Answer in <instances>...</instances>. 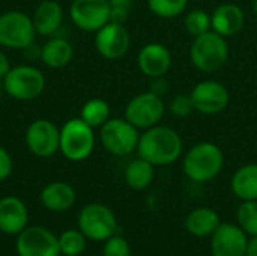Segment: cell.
Instances as JSON below:
<instances>
[{
    "instance_id": "obj_1",
    "label": "cell",
    "mask_w": 257,
    "mask_h": 256,
    "mask_svg": "<svg viewBox=\"0 0 257 256\" xmlns=\"http://www.w3.org/2000/svg\"><path fill=\"white\" fill-rule=\"evenodd\" d=\"M184 143L179 133L166 125H154L140 134L137 154L154 166H169L182 155Z\"/></svg>"
},
{
    "instance_id": "obj_2",
    "label": "cell",
    "mask_w": 257,
    "mask_h": 256,
    "mask_svg": "<svg viewBox=\"0 0 257 256\" xmlns=\"http://www.w3.org/2000/svg\"><path fill=\"white\" fill-rule=\"evenodd\" d=\"M224 166V154L221 148L212 142H200L191 146L182 161L184 174L197 184L212 181L220 175Z\"/></svg>"
},
{
    "instance_id": "obj_3",
    "label": "cell",
    "mask_w": 257,
    "mask_h": 256,
    "mask_svg": "<svg viewBox=\"0 0 257 256\" xmlns=\"http://www.w3.org/2000/svg\"><path fill=\"white\" fill-rule=\"evenodd\" d=\"M229 59L227 39L214 30L194 38L190 48V60L202 72H215L221 69Z\"/></svg>"
},
{
    "instance_id": "obj_4",
    "label": "cell",
    "mask_w": 257,
    "mask_h": 256,
    "mask_svg": "<svg viewBox=\"0 0 257 256\" xmlns=\"http://www.w3.org/2000/svg\"><path fill=\"white\" fill-rule=\"evenodd\" d=\"M95 148L93 128L81 118L69 119L60 128L59 151L71 161H83L89 158Z\"/></svg>"
},
{
    "instance_id": "obj_5",
    "label": "cell",
    "mask_w": 257,
    "mask_h": 256,
    "mask_svg": "<svg viewBox=\"0 0 257 256\" xmlns=\"http://www.w3.org/2000/svg\"><path fill=\"white\" fill-rule=\"evenodd\" d=\"M3 88L8 95L18 101H30L38 98L45 89L44 74L30 65L11 68L3 77Z\"/></svg>"
},
{
    "instance_id": "obj_6",
    "label": "cell",
    "mask_w": 257,
    "mask_h": 256,
    "mask_svg": "<svg viewBox=\"0 0 257 256\" xmlns=\"http://www.w3.org/2000/svg\"><path fill=\"white\" fill-rule=\"evenodd\" d=\"M99 130L101 143L110 154L125 157L137 149L140 139L139 128L125 118H110Z\"/></svg>"
},
{
    "instance_id": "obj_7",
    "label": "cell",
    "mask_w": 257,
    "mask_h": 256,
    "mask_svg": "<svg viewBox=\"0 0 257 256\" xmlns=\"http://www.w3.org/2000/svg\"><path fill=\"white\" fill-rule=\"evenodd\" d=\"M78 229L87 240L105 241L117 232L114 213L102 204H89L78 214Z\"/></svg>"
},
{
    "instance_id": "obj_8",
    "label": "cell",
    "mask_w": 257,
    "mask_h": 256,
    "mask_svg": "<svg viewBox=\"0 0 257 256\" xmlns=\"http://www.w3.org/2000/svg\"><path fill=\"white\" fill-rule=\"evenodd\" d=\"M35 26L32 17L21 11H8L0 15V45L6 48L24 50L35 41Z\"/></svg>"
},
{
    "instance_id": "obj_9",
    "label": "cell",
    "mask_w": 257,
    "mask_h": 256,
    "mask_svg": "<svg viewBox=\"0 0 257 256\" xmlns=\"http://www.w3.org/2000/svg\"><path fill=\"white\" fill-rule=\"evenodd\" d=\"M167 107L161 97L152 92H142L133 97L125 107V119L139 130H148L158 125Z\"/></svg>"
},
{
    "instance_id": "obj_10",
    "label": "cell",
    "mask_w": 257,
    "mask_h": 256,
    "mask_svg": "<svg viewBox=\"0 0 257 256\" xmlns=\"http://www.w3.org/2000/svg\"><path fill=\"white\" fill-rule=\"evenodd\" d=\"M194 110L202 115H218L224 112L230 101V94L227 88L217 80L199 81L190 92Z\"/></svg>"
},
{
    "instance_id": "obj_11",
    "label": "cell",
    "mask_w": 257,
    "mask_h": 256,
    "mask_svg": "<svg viewBox=\"0 0 257 256\" xmlns=\"http://www.w3.org/2000/svg\"><path fill=\"white\" fill-rule=\"evenodd\" d=\"M15 249L18 256H59V238L42 226L26 228L18 234Z\"/></svg>"
},
{
    "instance_id": "obj_12",
    "label": "cell",
    "mask_w": 257,
    "mask_h": 256,
    "mask_svg": "<svg viewBox=\"0 0 257 256\" xmlns=\"http://www.w3.org/2000/svg\"><path fill=\"white\" fill-rule=\"evenodd\" d=\"M69 14L80 30L98 32L110 21V3L108 0H74Z\"/></svg>"
},
{
    "instance_id": "obj_13",
    "label": "cell",
    "mask_w": 257,
    "mask_h": 256,
    "mask_svg": "<svg viewBox=\"0 0 257 256\" xmlns=\"http://www.w3.org/2000/svg\"><path fill=\"white\" fill-rule=\"evenodd\" d=\"M26 145L38 157H51L59 151L60 130L48 119H36L26 130Z\"/></svg>"
},
{
    "instance_id": "obj_14",
    "label": "cell",
    "mask_w": 257,
    "mask_h": 256,
    "mask_svg": "<svg viewBox=\"0 0 257 256\" xmlns=\"http://www.w3.org/2000/svg\"><path fill=\"white\" fill-rule=\"evenodd\" d=\"M95 33V48L102 57L116 60L128 53L131 38L123 24L108 21Z\"/></svg>"
},
{
    "instance_id": "obj_15",
    "label": "cell",
    "mask_w": 257,
    "mask_h": 256,
    "mask_svg": "<svg viewBox=\"0 0 257 256\" xmlns=\"http://www.w3.org/2000/svg\"><path fill=\"white\" fill-rule=\"evenodd\" d=\"M248 247L247 234L233 223H220L211 235L212 256H245Z\"/></svg>"
},
{
    "instance_id": "obj_16",
    "label": "cell",
    "mask_w": 257,
    "mask_h": 256,
    "mask_svg": "<svg viewBox=\"0 0 257 256\" xmlns=\"http://www.w3.org/2000/svg\"><path fill=\"white\" fill-rule=\"evenodd\" d=\"M137 65L142 74L149 78L164 77L172 68V53L160 42H149L140 48Z\"/></svg>"
},
{
    "instance_id": "obj_17",
    "label": "cell",
    "mask_w": 257,
    "mask_h": 256,
    "mask_svg": "<svg viewBox=\"0 0 257 256\" xmlns=\"http://www.w3.org/2000/svg\"><path fill=\"white\" fill-rule=\"evenodd\" d=\"M245 26V12L235 3H223L211 14V30L230 38L242 30Z\"/></svg>"
},
{
    "instance_id": "obj_18",
    "label": "cell",
    "mask_w": 257,
    "mask_h": 256,
    "mask_svg": "<svg viewBox=\"0 0 257 256\" xmlns=\"http://www.w3.org/2000/svg\"><path fill=\"white\" fill-rule=\"evenodd\" d=\"M29 213L24 202L15 196L0 199V231L8 235H18L27 228Z\"/></svg>"
},
{
    "instance_id": "obj_19",
    "label": "cell",
    "mask_w": 257,
    "mask_h": 256,
    "mask_svg": "<svg viewBox=\"0 0 257 256\" xmlns=\"http://www.w3.org/2000/svg\"><path fill=\"white\" fill-rule=\"evenodd\" d=\"M63 20V9L56 0H42L32 15L36 33L42 36L54 35Z\"/></svg>"
},
{
    "instance_id": "obj_20",
    "label": "cell",
    "mask_w": 257,
    "mask_h": 256,
    "mask_svg": "<svg viewBox=\"0 0 257 256\" xmlns=\"http://www.w3.org/2000/svg\"><path fill=\"white\" fill-rule=\"evenodd\" d=\"M75 190L69 184L62 181H56L45 186L39 196L42 207L54 213L69 210L75 204Z\"/></svg>"
},
{
    "instance_id": "obj_21",
    "label": "cell",
    "mask_w": 257,
    "mask_h": 256,
    "mask_svg": "<svg viewBox=\"0 0 257 256\" xmlns=\"http://www.w3.org/2000/svg\"><path fill=\"white\" fill-rule=\"evenodd\" d=\"M220 216L215 210L208 207H197L191 210L185 219V229L199 238L209 237L220 226Z\"/></svg>"
},
{
    "instance_id": "obj_22",
    "label": "cell",
    "mask_w": 257,
    "mask_h": 256,
    "mask_svg": "<svg viewBox=\"0 0 257 256\" xmlns=\"http://www.w3.org/2000/svg\"><path fill=\"white\" fill-rule=\"evenodd\" d=\"M74 56V48L65 38H51L41 47V60L45 66L57 69L66 66Z\"/></svg>"
},
{
    "instance_id": "obj_23",
    "label": "cell",
    "mask_w": 257,
    "mask_h": 256,
    "mask_svg": "<svg viewBox=\"0 0 257 256\" xmlns=\"http://www.w3.org/2000/svg\"><path fill=\"white\" fill-rule=\"evenodd\" d=\"M232 193L241 201H257V164L241 166L230 180Z\"/></svg>"
},
{
    "instance_id": "obj_24",
    "label": "cell",
    "mask_w": 257,
    "mask_h": 256,
    "mask_svg": "<svg viewBox=\"0 0 257 256\" xmlns=\"http://www.w3.org/2000/svg\"><path fill=\"white\" fill-rule=\"evenodd\" d=\"M155 177V166L139 157L128 163L125 169V183L133 190H145L148 189Z\"/></svg>"
},
{
    "instance_id": "obj_25",
    "label": "cell",
    "mask_w": 257,
    "mask_h": 256,
    "mask_svg": "<svg viewBox=\"0 0 257 256\" xmlns=\"http://www.w3.org/2000/svg\"><path fill=\"white\" fill-rule=\"evenodd\" d=\"M80 118L92 128H101L110 119V106L102 98H92L81 107Z\"/></svg>"
},
{
    "instance_id": "obj_26",
    "label": "cell",
    "mask_w": 257,
    "mask_h": 256,
    "mask_svg": "<svg viewBox=\"0 0 257 256\" xmlns=\"http://www.w3.org/2000/svg\"><path fill=\"white\" fill-rule=\"evenodd\" d=\"M188 0H148L149 11L160 18H176L185 12Z\"/></svg>"
},
{
    "instance_id": "obj_27",
    "label": "cell",
    "mask_w": 257,
    "mask_h": 256,
    "mask_svg": "<svg viewBox=\"0 0 257 256\" xmlns=\"http://www.w3.org/2000/svg\"><path fill=\"white\" fill-rule=\"evenodd\" d=\"M238 226L251 237L257 235V201H242L236 211Z\"/></svg>"
},
{
    "instance_id": "obj_28",
    "label": "cell",
    "mask_w": 257,
    "mask_h": 256,
    "mask_svg": "<svg viewBox=\"0 0 257 256\" xmlns=\"http://www.w3.org/2000/svg\"><path fill=\"white\" fill-rule=\"evenodd\" d=\"M86 237L84 234L78 229H69L62 232V235L59 237V247H60V253L65 256H78L81 255L86 249Z\"/></svg>"
},
{
    "instance_id": "obj_29",
    "label": "cell",
    "mask_w": 257,
    "mask_h": 256,
    "mask_svg": "<svg viewBox=\"0 0 257 256\" xmlns=\"http://www.w3.org/2000/svg\"><path fill=\"white\" fill-rule=\"evenodd\" d=\"M184 26L193 38H197L211 30V14L205 9H193L185 15Z\"/></svg>"
},
{
    "instance_id": "obj_30",
    "label": "cell",
    "mask_w": 257,
    "mask_h": 256,
    "mask_svg": "<svg viewBox=\"0 0 257 256\" xmlns=\"http://www.w3.org/2000/svg\"><path fill=\"white\" fill-rule=\"evenodd\" d=\"M167 110L176 118H187L194 112V104L190 94H178L175 95L167 106Z\"/></svg>"
},
{
    "instance_id": "obj_31",
    "label": "cell",
    "mask_w": 257,
    "mask_h": 256,
    "mask_svg": "<svg viewBox=\"0 0 257 256\" xmlns=\"http://www.w3.org/2000/svg\"><path fill=\"white\" fill-rule=\"evenodd\" d=\"M102 256H131V247L123 237L113 235L105 240Z\"/></svg>"
},
{
    "instance_id": "obj_32",
    "label": "cell",
    "mask_w": 257,
    "mask_h": 256,
    "mask_svg": "<svg viewBox=\"0 0 257 256\" xmlns=\"http://www.w3.org/2000/svg\"><path fill=\"white\" fill-rule=\"evenodd\" d=\"M108 3H110V21L125 24L133 8V0H108Z\"/></svg>"
},
{
    "instance_id": "obj_33",
    "label": "cell",
    "mask_w": 257,
    "mask_h": 256,
    "mask_svg": "<svg viewBox=\"0 0 257 256\" xmlns=\"http://www.w3.org/2000/svg\"><path fill=\"white\" fill-rule=\"evenodd\" d=\"M12 174V158L11 154L0 146V181L6 180Z\"/></svg>"
},
{
    "instance_id": "obj_34",
    "label": "cell",
    "mask_w": 257,
    "mask_h": 256,
    "mask_svg": "<svg viewBox=\"0 0 257 256\" xmlns=\"http://www.w3.org/2000/svg\"><path fill=\"white\" fill-rule=\"evenodd\" d=\"M167 91H169V83H167V80L164 77H155V78H152V84H151L149 92H152V94H155V95H158V97L163 98L167 94Z\"/></svg>"
},
{
    "instance_id": "obj_35",
    "label": "cell",
    "mask_w": 257,
    "mask_h": 256,
    "mask_svg": "<svg viewBox=\"0 0 257 256\" xmlns=\"http://www.w3.org/2000/svg\"><path fill=\"white\" fill-rule=\"evenodd\" d=\"M9 69H11L9 59H8V56L3 51H0V78L5 77L9 72Z\"/></svg>"
},
{
    "instance_id": "obj_36",
    "label": "cell",
    "mask_w": 257,
    "mask_h": 256,
    "mask_svg": "<svg viewBox=\"0 0 257 256\" xmlns=\"http://www.w3.org/2000/svg\"><path fill=\"white\" fill-rule=\"evenodd\" d=\"M245 256H257V235L248 241V247H247Z\"/></svg>"
},
{
    "instance_id": "obj_37",
    "label": "cell",
    "mask_w": 257,
    "mask_h": 256,
    "mask_svg": "<svg viewBox=\"0 0 257 256\" xmlns=\"http://www.w3.org/2000/svg\"><path fill=\"white\" fill-rule=\"evenodd\" d=\"M251 11H253V14L257 17V0L251 2Z\"/></svg>"
},
{
    "instance_id": "obj_38",
    "label": "cell",
    "mask_w": 257,
    "mask_h": 256,
    "mask_svg": "<svg viewBox=\"0 0 257 256\" xmlns=\"http://www.w3.org/2000/svg\"><path fill=\"white\" fill-rule=\"evenodd\" d=\"M251 2H253V0H251Z\"/></svg>"
}]
</instances>
